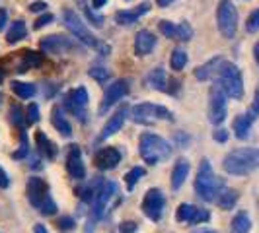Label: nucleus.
Returning <instances> with one entry per match:
<instances>
[{"mask_svg":"<svg viewBox=\"0 0 259 233\" xmlns=\"http://www.w3.org/2000/svg\"><path fill=\"white\" fill-rule=\"evenodd\" d=\"M150 12V2H141L135 10H119V12H115V22L119 24V26H133V24H137V20L141 18V16H144V14Z\"/></svg>","mask_w":259,"mask_h":233,"instance_id":"dca6fc26","label":"nucleus"},{"mask_svg":"<svg viewBox=\"0 0 259 233\" xmlns=\"http://www.w3.org/2000/svg\"><path fill=\"white\" fill-rule=\"evenodd\" d=\"M125 121H127V105L119 107L115 113H113V115L107 119V123H105L104 129H102V134H100V138H102V140H105V138H109V136L117 134L119 130L123 129Z\"/></svg>","mask_w":259,"mask_h":233,"instance_id":"2eb2a0df","label":"nucleus"},{"mask_svg":"<svg viewBox=\"0 0 259 233\" xmlns=\"http://www.w3.org/2000/svg\"><path fill=\"white\" fill-rule=\"evenodd\" d=\"M214 202H217V206L222 208V210H232L236 206V202H238V193L234 191V189H222L221 193L217 194V198H214Z\"/></svg>","mask_w":259,"mask_h":233,"instance_id":"a878e982","label":"nucleus"},{"mask_svg":"<svg viewBox=\"0 0 259 233\" xmlns=\"http://www.w3.org/2000/svg\"><path fill=\"white\" fill-rule=\"evenodd\" d=\"M33 233H49V231L45 229V225H41V223H37V225L33 227Z\"/></svg>","mask_w":259,"mask_h":233,"instance_id":"4d7b16f0","label":"nucleus"},{"mask_svg":"<svg viewBox=\"0 0 259 233\" xmlns=\"http://www.w3.org/2000/svg\"><path fill=\"white\" fill-rule=\"evenodd\" d=\"M189 171H191L189 161H187L185 157H180V159L176 161V165H174V171H171V189H174V191H180V189H182V185L185 183V179H187Z\"/></svg>","mask_w":259,"mask_h":233,"instance_id":"412c9836","label":"nucleus"},{"mask_svg":"<svg viewBox=\"0 0 259 233\" xmlns=\"http://www.w3.org/2000/svg\"><path fill=\"white\" fill-rule=\"evenodd\" d=\"M129 86H131V82L125 80V78H119L115 82H111V84L107 86V90H105L104 99H102V103H100L98 113H100V115H105L107 109H111L117 101H121V99L129 93Z\"/></svg>","mask_w":259,"mask_h":233,"instance_id":"9b49d317","label":"nucleus"},{"mask_svg":"<svg viewBox=\"0 0 259 233\" xmlns=\"http://www.w3.org/2000/svg\"><path fill=\"white\" fill-rule=\"evenodd\" d=\"M146 84L156 91H162V93H168V76H166V70L162 66H156L148 72L146 76Z\"/></svg>","mask_w":259,"mask_h":233,"instance_id":"6ab92c4d","label":"nucleus"},{"mask_svg":"<svg viewBox=\"0 0 259 233\" xmlns=\"http://www.w3.org/2000/svg\"><path fill=\"white\" fill-rule=\"evenodd\" d=\"M94 161H96V165L100 169H115L119 165V161H121V152L117 150V148H111V146H107V148H102L96 157H94Z\"/></svg>","mask_w":259,"mask_h":233,"instance_id":"f3484780","label":"nucleus"},{"mask_svg":"<svg viewBox=\"0 0 259 233\" xmlns=\"http://www.w3.org/2000/svg\"><path fill=\"white\" fill-rule=\"evenodd\" d=\"M224 61L222 56H214V59H210V61H207L205 65L197 66L195 68V78L197 80H201V82H207V80H210V78L217 76V72H219V66H221V63Z\"/></svg>","mask_w":259,"mask_h":233,"instance_id":"4be33fe9","label":"nucleus"},{"mask_svg":"<svg viewBox=\"0 0 259 233\" xmlns=\"http://www.w3.org/2000/svg\"><path fill=\"white\" fill-rule=\"evenodd\" d=\"M193 37V29L187 22H182L178 24V33H176V41H189Z\"/></svg>","mask_w":259,"mask_h":233,"instance_id":"c9c22d12","label":"nucleus"},{"mask_svg":"<svg viewBox=\"0 0 259 233\" xmlns=\"http://www.w3.org/2000/svg\"><path fill=\"white\" fill-rule=\"evenodd\" d=\"M105 4H107V0H92V6H94V8H102Z\"/></svg>","mask_w":259,"mask_h":233,"instance_id":"864d4df0","label":"nucleus"},{"mask_svg":"<svg viewBox=\"0 0 259 233\" xmlns=\"http://www.w3.org/2000/svg\"><path fill=\"white\" fill-rule=\"evenodd\" d=\"M251 125H253V119L247 115H238L234 119V134H236V138H240V140H246L247 136H249V130H251Z\"/></svg>","mask_w":259,"mask_h":233,"instance_id":"393cba45","label":"nucleus"},{"mask_svg":"<svg viewBox=\"0 0 259 233\" xmlns=\"http://www.w3.org/2000/svg\"><path fill=\"white\" fill-rule=\"evenodd\" d=\"M51 123H53V127L59 130V134H63L65 138H70V136H72V127H70V123L66 121L65 109H63L61 105H55V107H53Z\"/></svg>","mask_w":259,"mask_h":233,"instance_id":"aec40b11","label":"nucleus"},{"mask_svg":"<svg viewBox=\"0 0 259 233\" xmlns=\"http://www.w3.org/2000/svg\"><path fill=\"white\" fill-rule=\"evenodd\" d=\"M0 103H2V95H0Z\"/></svg>","mask_w":259,"mask_h":233,"instance_id":"052dcab7","label":"nucleus"},{"mask_svg":"<svg viewBox=\"0 0 259 233\" xmlns=\"http://www.w3.org/2000/svg\"><path fill=\"white\" fill-rule=\"evenodd\" d=\"M201 233H217V231H201Z\"/></svg>","mask_w":259,"mask_h":233,"instance_id":"bf43d9fd","label":"nucleus"},{"mask_svg":"<svg viewBox=\"0 0 259 233\" xmlns=\"http://www.w3.org/2000/svg\"><path fill=\"white\" fill-rule=\"evenodd\" d=\"M224 189V181L221 177L214 175V171L210 167V161L207 157L201 159V165L197 171V179H195V193L199 198H203L205 202H214L217 194Z\"/></svg>","mask_w":259,"mask_h":233,"instance_id":"7ed1b4c3","label":"nucleus"},{"mask_svg":"<svg viewBox=\"0 0 259 233\" xmlns=\"http://www.w3.org/2000/svg\"><path fill=\"white\" fill-rule=\"evenodd\" d=\"M137 231V223L135 221H123L121 227H119V233H135Z\"/></svg>","mask_w":259,"mask_h":233,"instance_id":"49530a36","label":"nucleus"},{"mask_svg":"<svg viewBox=\"0 0 259 233\" xmlns=\"http://www.w3.org/2000/svg\"><path fill=\"white\" fill-rule=\"evenodd\" d=\"M10 121H12L16 127H20V129L26 125V116L22 113V107L20 105H12L10 107Z\"/></svg>","mask_w":259,"mask_h":233,"instance_id":"f704fd0d","label":"nucleus"},{"mask_svg":"<svg viewBox=\"0 0 259 233\" xmlns=\"http://www.w3.org/2000/svg\"><path fill=\"white\" fill-rule=\"evenodd\" d=\"M156 47V37L154 33H150L148 29H141L137 35H135V52L137 56H146L154 51Z\"/></svg>","mask_w":259,"mask_h":233,"instance_id":"a211bd4d","label":"nucleus"},{"mask_svg":"<svg viewBox=\"0 0 259 233\" xmlns=\"http://www.w3.org/2000/svg\"><path fill=\"white\" fill-rule=\"evenodd\" d=\"M63 24H65L66 29L76 37V41L84 43V45H88V47H92V49H96V51L100 52V54H104V56L109 54L111 47L105 45V43H102L100 39L96 37L90 29L86 27V24L80 20V16H78L74 10H68V8H66L65 12H63Z\"/></svg>","mask_w":259,"mask_h":233,"instance_id":"f03ea898","label":"nucleus"},{"mask_svg":"<svg viewBox=\"0 0 259 233\" xmlns=\"http://www.w3.org/2000/svg\"><path fill=\"white\" fill-rule=\"evenodd\" d=\"M156 2H158V6H160V8H166V6H169V4H171V2H176V0H156Z\"/></svg>","mask_w":259,"mask_h":233,"instance_id":"5fc2aeb1","label":"nucleus"},{"mask_svg":"<svg viewBox=\"0 0 259 233\" xmlns=\"http://www.w3.org/2000/svg\"><path fill=\"white\" fill-rule=\"evenodd\" d=\"M27 159H29V165H31V169H41V159H39L37 155H27Z\"/></svg>","mask_w":259,"mask_h":233,"instance_id":"3c124183","label":"nucleus"},{"mask_svg":"<svg viewBox=\"0 0 259 233\" xmlns=\"http://www.w3.org/2000/svg\"><path fill=\"white\" fill-rule=\"evenodd\" d=\"M144 173H146V171H144V167H139V165H137V167H133L129 173L125 175V185H127V189H129V191H133V189H135V185L139 183V179H141V177H144Z\"/></svg>","mask_w":259,"mask_h":233,"instance_id":"473e14b6","label":"nucleus"},{"mask_svg":"<svg viewBox=\"0 0 259 233\" xmlns=\"http://www.w3.org/2000/svg\"><path fill=\"white\" fill-rule=\"evenodd\" d=\"M26 193L29 204L33 208H41L43 202H45V198H47V185L39 177H29L26 185Z\"/></svg>","mask_w":259,"mask_h":233,"instance_id":"4468645a","label":"nucleus"},{"mask_svg":"<svg viewBox=\"0 0 259 233\" xmlns=\"http://www.w3.org/2000/svg\"><path fill=\"white\" fill-rule=\"evenodd\" d=\"M88 74H90V78H94L96 82H102V84L111 78V72H109L107 68H104V66H92L90 70H88Z\"/></svg>","mask_w":259,"mask_h":233,"instance_id":"72a5a7b5","label":"nucleus"},{"mask_svg":"<svg viewBox=\"0 0 259 233\" xmlns=\"http://www.w3.org/2000/svg\"><path fill=\"white\" fill-rule=\"evenodd\" d=\"M88 101H90L88 91H86L84 86H80L76 90H70L66 93L63 109L68 111L70 115L76 116L80 123H84V121H86V107H88Z\"/></svg>","mask_w":259,"mask_h":233,"instance_id":"1a4fd4ad","label":"nucleus"},{"mask_svg":"<svg viewBox=\"0 0 259 233\" xmlns=\"http://www.w3.org/2000/svg\"><path fill=\"white\" fill-rule=\"evenodd\" d=\"M158 29H160V33H162L164 37L174 39V41H176L178 24H174V22H169V20H160V22H158Z\"/></svg>","mask_w":259,"mask_h":233,"instance_id":"2f4dec72","label":"nucleus"},{"mask_svg":"<svg viewBox=\"0 0 259 233\" xmlns=\"http://www.w3.org/2000/svg\"><path fill=\"white\" fill-rule=\"evenodd\" d=\"M217 24L221 29L222 37L232 39L238 29V10L232 4V0H221L217 8Z\"/></svg>","mask_w":259,"mask_h":233,"instance_id":"0eeeda50","label":"nucleus"},{"mask_svg":"<svg viewBox=\"0 0 259 233\" xmlns=\"http://www.w3.org/2000/svg\"><path fill=\"white\" fill-rule=\"evenodd\" d=\"M187 61H189V56H187V52L183 51V49H174L171 59H169V65H171L174 70H178V72H180L182 68H185Z\"/></svg>","mask_w":259,"mask_h":233,"instance_id":"7c9ffc66","label":"nucleus"},{"mask_svg":"<svg viewBox=\"0 0 259 233\" xmlns=\"http://www.w3.org/2000/svg\"><path fill=\"white\" fill-rule=\"evenodd\" d=\"M212 138H214L217 142H226V140H228V130H224V129L214 130V134H212Z\"/></svg>","mask_w":259,"mask_h":233,"instance_id":"09e8293b","label":"nucleus"},{"mask_svg":"<svg viewBox=\"0 0 259 233\" xmlns=\"http://www.w3.org/2000/svg\"><path fill=\"white\" fill-rule=\"evenodd\" d=\"M27 35V27L26 24L22 22V20H16L12 26H10V29L6 31V43H10V45H14V43H18V41H22V39H26Z\"/></svg>","mask_w":259,"mask_h":233,"instance_id":"bb28decb","label":"nucleus"},{"mask_svg":"<svg viewBox=\"0 0 259 233\" xmlns=\"http://www.w3.org/2000/svg\"><path fill=\"white\" fill-rule=\"evenodd\" d=\"M246 31L247 33H257L259 31V8L249 14L246 22Z\"/></svg>","mask_w":259,"mask_h":233,"instance_id":"4c0bfd02","label":"nucleus"},{"mask_svg":"<svg viewBox=\"0 0 259 233\" xmlns=\"http://www.w3.org/2000/svg\"><path fill=\"white\" fill-rule=\"evenodd\" d=\"M210 220V212L205 210V208H197V214H195L191 225H197V223H205V221Z\"/></svg>","mask_w":259,"mask_h":233,"instance_id":"79ce46f5","label":"nucleus"},{"mask_svg":"<svg viewBox=\"0 0 259 233\" xmlns=\"http://www.w3.org/2000/svg\"><path fill=\"white\" fill-rule=\"evenodd\" d=\"M2 82H4V70L0 68V84H2Z\"/></svg>","mask_w":259,"mask_h":233,"instance_id":"13d9d810","label":"nucleus"},{"mask_svg":"<svg viewBox=\"0 0 259 233\" xmlns=\"http://www.w3.org/2000/svg\"><path fill=\"white\" fill-rule=\"evenodd\" d=\"M41 51L47 52V54H65L68 51H74L76 45V39H70L66 35H47L45 39H41L39 43Z\"/></svg>","mask_w":259,"mask_h":233,"instance_id":"f8f14e48","label":"nucleus"},{"mask_svg":"<svg viewBox=\"0 0 259 233\" xmlns=\"http://www.w3.org/2000/svg\"><path fill=\"white\" fill-rule=\"evenodd\" d=\"M247 115L251 116L253 121L259 116V86H257V90H255V95H253V105H251V109L247 111Z\"/></svg>","mask_w":259,"mask_h":233,"instance_id":"c03bdc74","label":"nucleus"},{"mask_svg":"<svg viewBox=\"0 0 259 233\" xmlns=\"http://www.w3.org/2000/svg\"><path fill=\"white\" fill-rule=\"evenodd\" d=\"M8 185H10V179H8L6 171L0 167V189H8Z\"/></svg>","mask_w":259,"mask_h":233,"instance_id":"8fccbe9b","label":"nucleus"},{"mask_svg":"<svg viewBox=\"0 0 259 233\" xmlns=\"http://www.w3.org/2000/svg\"><path fill=\"white\" fill-rule=\"evenodd\" d=\"M222 167L230 175H249L259 167V150L257 148H238L222 159Z\"/></svg>","mask_w":259,"mask_h":233,"instance_id":"f257e3e1","label":"nucleus"},{"mask_svg":"<svg viewBox=\"0 0 259 233\" xmlns=\"http://www.w3.org/2000/svg\"><path fill=\"white\" fill-rule=\"evenodd\" d=\"M228 95L222 91L221 86H212L208 91V121L212 125H221L228 113Z\"/></svg>","mask_w":259,"mask_h":233,"instance_id":"6e6552de","label":"nucleus"},{"mask_svg":"<svg viewBox=\"0 0 259 233\" xmlns=\"http://www.w3.org/2000/svg\"><path fill=\"white\" fill-rule=\"evenodd\" d=\"M164 206H166V196L160 189H150L146 191L143 198V204H141V210L143 214L152 221H160L162 220V214H164Z\"/></svg>","mask_w":259,"mask_h":233,"instance_id":"9d476101","label":"nucleus"},{"mask_svg":"<svg viewBox=\"0 0 259 233\" xmlns=\"http://www.w3.org/2000/svg\"><path fill=\"white\" fill-rule=\"evenodd\" d=\"M131 116L135 123H141V125H152L156 119L160 121H174V115L171 111L162 107V105H154V103H139L131 109Z\"/></svg>","mask_w":259,"mask_h":233,"instance_id":"423d86ee","label":"nucleus"},{"mask_svg":"<svg viewBox=\"0 0 259 233\" xmlns=\"http://www.w3.org/2000/svg\"><path fill=\"white\" fill-rule=\"evenodd\" d=\"M66 171L76 181H84V177H86V167H84V161H82V152L74 144L68 146V150H66Z\"/></svg>","mask_w":259,"mask_h":233,"instance_id":"ddd939ff","label":"nucleus"},{"mask_svg":"<svg viewBox=\"0 0 259 233\" xmlns=\"http://www.w3.org/2000/svg\"><path fill=\"white\" fill-rule=\"evenodd\" d=\"M139 154L143 157L144 163L148 165H158L160 161H166L171 155V146L168 140H164L162 136L152 134V132H144L139 142Z\"/></svg>","mask_w":259,"mask_h":233,"instance_id":"20e7f679","label":"nucleus"},{"mask_svg":"<svg viewBox=\"0 0 259 233\" xmlns=\"http://www.w3.org/2000/svg\"><path fill=\"white\" fill-rule=\"evenodd\" d=\"M249 229H251V220H249V216H247L246 212H238V214L234 216L232 225H230V231L232 233H249Z\"/></svg>","mask_w":259,"mask_h":233,"instance_id":"c85d7f7f","label":"nucleus"},{"mask_svg":"<svg viewBox=\"0 0 259 233\" xmlns=\"http://www.w3.org/2000/svg\"><path fill=\"white\" fill-rule=\"evenodd\" d=\"M20 140H22V144H20V150L14 152V159H24L26 155H29V144H27V136L24 130L20 132Z\"/></svg>","mask_w":259,"mask_h":233,"instance_id":"e433bc0d","label":"nucleus"},{"mask_svg":"<svg viewBox=\"0 0 259 233\" xmlns=\"http://www.w3.org/2000/svg\"><path fill=\"white\" fill-rule=\"evenodd\" d=\"M39 121V107L37 103H29V107H27L26 111V125H35Z\"/></svg>","mask_w":259,"mask_h":233,"instance_id":"58836bf2","label":"nucleus"},{"mask_svg":"<svg viewBox=\"0 0 259 233\" xmlns=\"http://www.w3.org/2000/svg\"><path fill=\"white\" fill-rule=\"evenodd\" d=\"M35 144H37V152L45 159H55L57 157V146L47 138V134L43 130L35 132Z\"/></svg>","mask_w":259,"mask_h":233,"instance_id":"5701e85b","label":"nucleus"},{"mask_svg":"<svg viewBox=\"0 0 259 233\" xmlns=\"http://www.w3.org/2000/svg\"><path fill=\"white\" fill-rule=\"evenodd\" d=\"M49 6H47V2H43V0H37V2H31L29 4V12H45Z\"/></svg>","mask_w":259,"mask_h":233,"instance_id":"a18cd8bd","label":"nucleus"},{"mask_svg":"<svg viewBox=\"0 0 259 233\" xmlns=\"http://www.w3.org/2000/svg\"><path fill=\"white\" fill-rule=\"evenodd\" d=\"M20 65H18V70L16 72H27L29 68H37V66H41V63H43V54H39V52L35 51H24L20 52Z\"/></svg>","mask_w":259,"mask_h":233,"instance_id":"b1692460","label":"nucleus"},{"mask_svg":"<svg viewBox=\"0 0 259 233\" xmlns=\"http://www.w3.org/2000/svg\"><path fill=\"white\" fill-rule=\"evenodd\" d=\"M84 12H86V18H88V20H90V22L96 27L104 26V16H100V14L96 12V10H90L88 6H84Z\"/></svg>","mask_w":259,"mask_h":233,"instance_id":"a19ab883","label":"nucleus"},{"mask_svg":"<svg viewBox=\"0 0 259 233\" xmlns=\"http://www.w3.org/2000/svg\"><path fill=\"white\" fill-rule=\"evenodd\" d=\"M253 59H255V63L259 66V41L255 43V47H253Z\"/></svg>","mask_w":259,"mask_h":233,"instance_id":"6e6d98bb","label":"nucleus"},{"mask_svg":"<svg viewBox=\"0 0 259 233\" xmlns=\"http://www.w3.org/2000/svg\"><path fill=\"white\" fill-rule=\"evenodd\" d=\"M59 227H63V229H72V227H74V220H72L70 216H63V218L59 220Z\"/></svg>","mask_w":259,"mask_h":233,"instance_id":"de8ad7c7","label":"nucleus"},{"mask_svg":"<svg viewBox=\"0 0 259 233\" xmlns=\"http://www.w3.org/2000/svg\"><path fill=\"white\" fill-rule=\"evenodd\" d=\"M195 214H197V206H193V204H180L178 212H176V220L191 223L195 218Z\"/></svg>","mask_w":259,"mask_h":233,"instance_id":"c756f323","label":"nucleus"},{"mask_svg":"<svg viewBox=\"0 0 259 233\" xmlns=\"http://www.w3.org/2000/svg\"><path fill=\"white\" fill-rule=\"evenodd\" d=\"M39 212H41L43 216H53V214L57 212V204H55V200L51 198V194H47V198H45L43 206L39 208Z\"/></svg>","mask_w":259,"mask_h":233,"instance_id":"ea45409f","label":"nucleus"},{"mask_svg":"<svg viewBox=\"0 0 259 233\" xmlns=\"http://www.w3.org/2000/svg\"><path fill=\"white\" fill-rule=\"evenodd\" d=\"M10 88H12V91L20 97V99H31L33 95H35V91H37V88H35V84H27V82H16L14 80L12 84H10Z\"/></svg>","mask_w":259,"mask_h":233,"instance_id":"cd10ccee","label":"nucleus"},{"mask_svg":"<svg viewBox=\"0 0 259 233\" xmlns=\"http://www.w3.org/2000/svg\"><path fill=\"white\" fill-rule=\"evenodd\" d=\"M217 86H221L222 91L232 97V99H242L244 97V80H242V72L240 68L230 63V61H222L217 72Z\"/></svg>","mask_w":259,"mask_h":233,"instance_id":"39448f33","label":"nucleus"},{"mask_svg":"<svg viewBox=\"0 0 259 233\" xmlns=\"http://www.w3.org/2000/svg\"><path fill=\"white\" fill-rule=\"evenodd\" d=\"M53 20H55V18H53V14H43V16H39L37 20H35L33 27H35V29H41V27L49 26Z\"/></svg>","mask_w":259,"mask_h":233,"instance_id":"37998d69","label":"nucleus"},{"mask_svg":"<svg viewBox=\"0 0 259 233\" xmlns=\"http://www.w3.org/2000/svg\"><path fill=\"white\" fill-rule=\"evenodd\" d=\"M6 22H8V12L4 8H0V29L6 27Z\"/></svg>","mask_w":259,"mask_h":233,"instance_id":"603ef678","label":"nucleus"}]
</instances>
